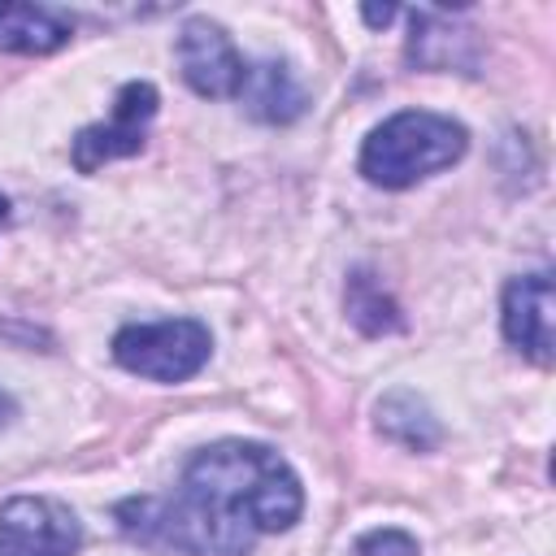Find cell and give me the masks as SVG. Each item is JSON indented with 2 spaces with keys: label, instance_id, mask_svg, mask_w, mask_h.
<instances>
[{
  "label": "cell",
  "instance_id": "5b68a950",
  "mask_svg": "<svg viewBox=\"0 0 556 556\" xmlns=\"http://www.w3.org/2000/svg\"><path fill=\"white\" fill-rule=\"evenodd\" d=\"M83 526L52 495H13L0 504V556H74Z\"/></svg>",
  "mask_w": 556,
  "mask_h": 556
},
{
  "label": "cell",
  "instance_id": "ba28073f",
  "mask_svg": "<svg viewBox=\"0 0 556 556\" xmlns=\"http://www.w3.org/2000/svg\"><path fill=\"white\" fill-rule=\"evenodd\" d=\"M70 35H74V22L61 9L0 0V52H9V56H48V52L65 48Z\"/></svg>",
  "mask_w": 556,
  "mask_h": 556
},
{
  "label": "cell",
  "instance_id": "9a60e30c",
  "mask_svg": "<svg viewBox=\"0 0 556 556\" xmlns=\"http://www.w3.org/2000/svg\"><path fill=\"white\" fill-rule=\"evenodd\" d=\"M4 217H9V200L0 195V222H4Z\"/></svg>",
  "mask_w": 556,
  "mask_h": 556
},
{
  "label": "cell",
  "instance_id": "30bf717a",
  "mask_svg": "<svg viewBox=\"0 0 556 556\" xmlns=\"http://www.w3.org/2000/svg\"><path fill=\"white\" fill-rule=\"evenodd\" d=\"M374 426H378L382 439L400 443L404 452H434L439 439H443L439 417H434L430 404H426L417 391H408V387H395V391H387V395L378 400Z\"/></svg>",
  "mask_w": 556,
  "mask_h": 556
},
{
  "label": "cell",
  "instance_id": "4fadbf2b",
  "mask_svg": "<svg viewBox=\"0 0 556 556\" xmlns=\"http://www.w3.org/2000/svg\"><path fill=\"white\" fill-rule=\"evenodd\" d=\"M395 13H400L395 4H382V9H378V4H365V9H361V17H365L369 26H387V22L395 17Z\"/></svg>",
  "mask_w": 556,
  "mask_h": 556
},
{
  "label": "cell",
  "instance_id": "6da1fadb",
  "mask_svg": "<svg viewBox=\"0 0 556 556\" xmlns=\"http://www.w3.org/2000/svg\"><path fill=\"white\" fill-rule=\"evenodd\" d=\"M304 513L295 469L265 443L222 439L200 447L174 495H135L113 508L122 534L152 552L248 556L261 534L291 530Z\"/></svg>",
  "mask_w": 556,
  "mask_h": 556
},
{
  "label": "cell",
  "instance_id": "8fae6325",
  "mask_svg": "<svg viewBox=\"0 0 556 556\" xmlns=\"http://www.w3.org/2000/svg\"><path fill=\"white\" fill-rule=\"evenodd\" d=\"M343 308H348V321L369 334V339H382V334H400L404 330V313L395 304V295L378 282L374 269H352L348 274V287H343Z\"/></svg>",
  "mask_w": 556,
  "mask_h": 556
},
{
  "label": "cell",
  "instance_id": "9c48e42d",
  "mask_svg": "<svg viewBox=\"0 0 556 556\" xmlns=\"http://www.w3.org/2000/svg\"><path fill=\"white\" fill-rule=\"evenodd\" d=\"M239 100L265 126H287V122H295L308 109V96L295 83L291 65L287 61H274V56L269 61H248V78H243Z\"/></svg>",
  "mask_w": 556,
  "mask_h": 556
},
{
  "label": "cell",
  "instance_id": "5bb4252c",
  "mask_svg": "<svg viewBox=\"0 0 556 556\" xmlns=\"http://www.w3.org/2000/svg\"><path fill=\"white\" fill-rule=\"evenodd\" d=\"M17 417V404H13V395L9 391H0V426H9Z\"/></svg>",
  "mask_w": 556,
  "mask_h": 556
},
{
  "label": "cell",
  "instance_id": "3957f363",
  "mask_svg": "<svg viewBox=\"0 0 556 556\" xmlns=\"http://www.w3.org/2000/svg\"><path fill=\"white\" fill-rule=\"evenodd\" d=\"M213 356V334L195 317L135 321L113 334V361L148 382H187Z\"/></svg>",
  "mask_w": 556,
  "mask_h": 556
},
{
  "label": "cell",
  "instance_id": "277c9868",
  "mask_svg": "<svg viewBox=\"0 0 556 556\" xmlns=\"http://www.w3.org/2000/svg\"><path fill=\"white\" fill-rule=\"evenodd\" d=\"M156 87L152 83H122V91L113 96V122H96V126H83L70 143V161L78 174H96L100 165L117 161V156H135L143 152L148 143V122L156 117Z\"/></svg>",
  "mask_w": 556,
  "mask_h": 556
},
{
  "label": "cell",
  "instance_id": "8992f818",
  "mask_svg": "<svg viewBox=\"0 0 556 556\" xmlns=\"http://www.w3.org/2000/svg\"><path fill=\"white\" fill-rule=\"evenodd\" d=\"M182 83L204 96V100H239L243 78H248V61L239 56V48L230 43V35L213 22V17H187L174 43Z\"/></svg>",
  "mask_w": 556,
  "mask_h": 556
},
{
  "label": "cell",
  "instance_id": "52a82bcc",
  "mask_svg": "<svg viewBox=\"0 0 556 556\" xmlns=\"http://www.w3.org/2000/svg\"><path fill=\"white\" fill-rule=\"evenodd\" d=\"M500 330L521 356H530L534 365H552V356H556V291H552L547 269L504 282Z\"/></svg>",
  "mask_w": 556,
  "mask_h": 556
},
{
  "label": "cell",
  "instance_id": "7c38bea8",
  "mask_svg": "<svg viewBox=\"0 0 556 556\" xmlns=\"http://www.w3.org/2000/svg\"><path fill=\"white\" fill-rule=\"evenodd\" d=\"M356 556H421V547H417V539H413L408 530L387 526V530L361 534V539H356Z\"/></svg>",
  "mask_w": 556,
  "mask_h": 556
},
{
  "label": "cell",
  "instance_id": "7a4b0ae2",
  "mask_svg": "<svg viewBox=\"0 0 556 556\" xmlns=\"http://www.w3.org/2000/svg\"><path fill=\"white\" fill-rule=\"evenodd\" d=\"M465 148H469V130L456 117H443L430 109H404L365 135L356 169L374 187L404 191V187H417L421 178L456 165L465 156Z\"/></svg>",
  "mask_w": 556,
  "mask_h": 556
}]
</instances>
